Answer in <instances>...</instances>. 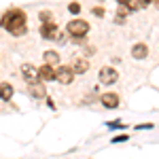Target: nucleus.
<instances>
[{
    "mask_svg": "<svg viewBox=\"0 0 159 159\" xmlns=\"http://www.w3.org/2000/svg\"><path fill=\"white\" fill-rule=\"evenodd\" d=\"M125 140H127V136H125V134L117 136V138H112V142H125Z\"/></svg>",
    "mask_w": 159,
    "mask_h": 159,
    "instance_id": "f3484780",
    "label": "nucleus"
},
{
    "mask_svg": "<svg viewBox=\"0 0 159 159\" xmlns=\"http://www.w3.org/2000/svg\"><path fill=\"white\" fill-rule=\"evenodd\" d=\"M0 25L4 30H9L13 36H21V34H25V13L21 9H9L2 15Z\"/></svg>",
    "mask_w": 159,
    "mask_h": 159,
    "instance_id": "f257e3e1",
    "label": "nucleus"
},
{
    "mask_svg": "<svg viewBox=\"0 0 159 159\" xmlns=\"http://www.w3.org/2000/svg\"><path fill=\"white\" fill-rule=\"evenodd\" d=\"M68 32H70L72 36L81 38V36H85L87 32H89V24H87L85 19H72V21L68 24Z\"/></svg>",
    "mask_w": 159,
    "mask_h": 159,
    "instance_id": "f03ea898",
    "label": "nucleus"
},
{
    "mask_svg": "<svg viewBox=\"0 0 159 159\" xmlns=\"http://www.w3.org/2000/svg\"><path fill=\"white\" fill-rule=\"evenodd\" d=\"M21 76L28 81V85H34V83H40V76H38V68L32 66V64H24L21 66Z\"/></svg>",
    "mask_w": 159,
    "mask_h": 159,
    "instance_id": "7ed1b4c3",
    "label": "nucleus"
},
{
    "mask_svg": "<svg viewBox=\"0 0 159 159\" xmlns=\"http://www.w3.org/2000/svg\"><path fill=\"white\" fill-rule=\"evenodd\" d=\"M125 13H127V11L119 4V11H117V17H115V21H117V24H125Z\"/></svg>",
    "mask_w": 159,
    "mask_h": 159,
    "instance_id": "4468645a",
    "label": "nucleus"
},
{
    "mask_svg": "<svg viewBox=\"0 0 159 159\" xmlns=\"http://www.w3.org/2000/svg\"><path fill=\"white\" fill-rule=\"evenodd\" d=\"M43 57H45V66H53V68H55V64L60 61V53H55V51H45Z\"/></svg>",
    "mask_w": 159,
    "mask_h": 159,
    "instance_id": "f8f14e48",
    "label": "nucleus"
},
{
    "mask_svg": "<svg viewBox=\"0 0 159 159\" xmlns=\"http://www.w3.org/2000/svg\"><path fill=\"white\" fill-rule=\"evenodd\" d=\"M40 36L43 38H57V25L55 24H43L40 25Z\"/></svg>",
    "mask_w": 159,
    "mask_h": 159,
    "instance_id": "0eeeda50",
    "label": "nucleus"
},
{
    "mask_svg": "<svg viewBox=\"0 0 159 159\" xmlns=\"http://www.w3.org/2000/svg\"><path fill=\"white\" fill-rule=\"evenodd\" d=\"M147 53H148V47H147V45H142V43H138V45L132 47V55H134L136 60H144Z\"/></svg>",
    "mask_w": 159,
    "mask_h": 159,
    "instance_id": "9d476101",
    "label": "nucleus"
},
{
    "mask_svg": "<svg viewBox=\"0 0 159 159\" xmlns=\"http://www.w3.org/2000/svg\"><path fill=\"white\" fill-rule=\"evenodd\" d=\"M13 85L11 83H0V100H4V102H9L13 98Z\"/></svg>",
    "mask_w": 159,
    "mask_h": 159,
    "instance_id": "9b49d317",
    "label": "nucleus"
},
{
    "mask_svg": "<svg viewBox=\"0 0 159 159\" xmlns=\"http://www.w3.org/2000/svg\"><path fill=\"white\" fill-rule=\"evenodd\" d=\"M93 15L102 17V15H104V9H102V7H96V9H93Z\"/></svg>",
    "mask_w": 159,
    "mask_h": 159,
    "instance_id": "a211bd4d",
    "label": "nucleus"
},
{
    "mask_svg": "<svg viewBox=\"0 0 159 159\" xmlns=\"http://www.w3.org/2000/svg\"><path fill=\"white\" fill-rule=\"evenodd\" d=\"M40 19H43V24H53V15L49 11H40Z\"/></svg>",
    "mask_w": 159,
    "mask_h": 159,
    "instance_id": "2eb2a0df",
    "label": "nucleus"
},
{
    "mask_svg": "<svg viewBox=\"0 0 159 159\" xmlns=\"http://www.w3.org/2000/svg\"><path fill=\"white\" fill-rule=\"evenodd\" d=\"M100 102H102L106 108H117V106H119V96H117V93H102Z\"/></svg>",
    "mask_w": 159,
    "mask_h": 159,
    "instance_id": "423d86ee",
    "label": "nucleus"
},
{
    "mask_svg": "<svg viewBox=\"0 0 159 159\" xmlns=\"http://www.w3.org/2000/svg\"><path fill=\"white\" fill-rule=\"evenodd\" d=\"M38 76H40V81H55V68L53 66H40Z\"/></svg>",
    "mask_w": 159,
    "mask_h": 159,
    "instance_id": "6e6552de",
    "label": "nucleus"
},
{
    "mask_svg": "<svg viewBox=\"0 0 159 159\" xmlns=\"http://www.w3.org/2000/svg\"><path fill=\"white\" fill-rule=\"evenodd\" d=\"M117 79H119V72H117L112 66H106V68L100 70V83H102V85H112Z\"/></svg>",
    "mask_w": 159,
    "mask_h": 159,
    "instance_id": "39448f33",
    "label": "nucleus"
},
{
    "mask_svg": "<svg viewBox=\"0 0 159 159\" xmlns=\"http://www.w3.org/2000/svg\"><path fill=\"white\" fill-rule=\"evenodd\" d=\"M30 93L34 96V98H45L47 96V89L43 83H34V85H30Z\"/></svg>",
    "mask_w": 159,
    "mask_h": 159,
    "instance_id": "ddd939ff",
    "label": "nucleus"
},
{
    "mask_svg": "<svg viewBox=\"0 0 159 159\" xmlns=\"http://www.w3.org/2000/svg\"><path fill=\"white\" fill-rule=\"evenodd\" d=\"M55 79L60 81L61 85H68V83H72V79H74L72 66H60V68H55Z\"/></svg>",
    "mask_w": 159,
    "mask_h": 159,
    "instance_id": "20e7f679",
    "label": "nucleus"
},
{
    "mask_svg": "<svg viewBox=\"0 0 159 159\" xmlns=\"http://www.w3.org/2000/svg\"><path fill=\"white\" fill-rule=\"evenodd\" d=\"M68 11L72 13V15H76V13L81 11V4H79V2H70V4H68Z\"/></svg>",
    "mask_w": 159,
    "mask_h": 159,
    "instance_id": "dca6fc26",
    "label": "nucleus"
},
{
    "mask_svg": "<svg viewBox=\"0 0 159 159\" xmlns=\"http://www.w3.org/2000/svg\"><path fill=\"white\" fill-rule=\"evenodd\" d=\"M87 70H89V61L87 60H83V57L74 60V64H72V72L74 74H85Z\"/></svg>",
    "mask_w": 159,
    "mask_h": 159,
    "instance_id": "1a4fd4ad",
    "label": "nucleus"
},
{
    "mask_svg": "<svg viewBox=\"0 0 159 159\" xmlns=\"http://www.w3.org/2000/svg\"><path fill=\"white\" fill-rule=\"evenodd\" d=\"M157 9H159V2H157Z\"/></svg>",
    "mask_w": 159,
    "mask_h": 159,
    "instance_id": "6ab92c4d",
    "label": "nucleus"
}]
</instances>
